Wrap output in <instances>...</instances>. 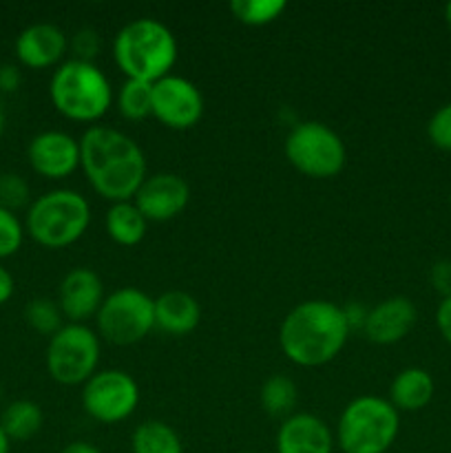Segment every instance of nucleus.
<instances>
[{"mask_svg":"<svg viewBox=\"0 0 451 453\" xmlns=\"http://www.w3.org/2000/svg\"><path fill=\"white\" fill-rule=\"evenodd\" d=\"M80 166L97 195L131 202L144 184L146 157L133 137L111 127H91L80 137Z\"/></svg>","mask_w":451,"mask_h":453,"instance_id":"f257e3e1","label":"nucleus"},{"mask_svg":"<svg viewBox=\"0 0 451 453\" xmlns=\"http://www.w3.org/2000/svg\"><path fill=\"white\" fill-rule=\"evenodd\" d=\"M349 332L352 330L340 305L323 299L303 301L283 319L279 345L294 365L318 367L339 357Z\"/></svg>","mask_w":451,"mask_h":453,"instance_id":"f03ea898","label":"nucleus"},{"mask_svg":"<svg viewBox=\"0 0 451 453\" xmlns=\"http://www.w3.org/2000/svg\"><path fill=\"white\" fill-rule=\"evenodd\" d=\"M113 58L126 80L155 84L171 75L177 62V40L164 22L137 18L118 31Z\"/></svg>","mask_w":451,"mask_h":453,"instance_id":"7ed1b4c3","label":"nucleus"},{"mask_svg":"<svg viewBox=\"0 0 451 453\" xmlns=\"http://www.w3.org/2000/svg\"><path fill=\"white\" fill-rule=\"evenodd\" d=\"M49 96L60 115L73 122H96L109 111L113 88L93 62L66 60L57 66L49 84Z\"/></svg>","mask_w":451,"mask_h":453,"instance_id":"20e7f679","label":"nucleus"},{"mask_svg":"<svg viewBox=\"0 0 451 453\" xmlns=\"http://www.w3.org/2000/svg\"><path fill=\"white\" fill-rule=\"evenodd\" d=\"M91 224V208L84 195L75 190H51L31 203L27 212V233L35 243L49 250L71 246L87 233Z\"/></svg>","mask_w":451,"mask_h":453,"instance_id":"39448f33","label":"nucleus"},{"mask_svg":"<svg viewBox=\"0 0 451 453\" xmlns=\"http://www.w3.org/2000/svg\"><path fill=\"white\" fill-rule=\"evenodd\" d=\"M401 414L380 396L348 403L336 425V442L343 453H387L396 442Z\"/></svg>","mask_w":451,"mask_h":453,"instance_id":"423d86ee","label":"nucleus"},{"mask_svg":"<svg viewBox=\"0 0 451 453\" xmlns=\"http://www.w3.org/2000/svg\"><path fill=\"white\" fill-rule=\"evenodd\" d=\"M286 157L292 166L314 180H330L345 168L348 149L336 131L323 122H301L287 133Z\"/></svg>","mask_w":451,"mask_h":453,"instance_id":"0eeeda50","label":"nucleus"},{"mask_svg":"<svg viewBox=\"0 0 451 453\" xmlns=\"http://www.w3.org/2000/svg\"><path fill=\"white\" fill-rule=\"evenodd\" d=\"M96 323L100 336L109 343H140L155 327V299L137 288H119L104 296Z\"/></svg>","mask_w":451,"mask_h":453,"instance_id":"6e6552de","label":"nucleus"},{"mask_svg":"<svg viewBox=\"0 0 451 453\" xmlns=\"http://www.w3.org/2000/svg\"><path fill=\"white\" fill-rule=\"evenodd\" d=\"M100 336L84 323H66L49 339L47 370L60 385H84L97 372Z\"/></svg>","mask_w":451,"mask_h":453,"instance_id":"1a4fd4ad","label":"nucleus"},{"mask_svg":"<svg viewBox=\"0 0 451 453\" xmlns=\"http://www.w3.org/2000/svg\"><path fill=\"white\" fill-rule=\"evenodd\" d=\"M140 403V388L135 379L122 370L96 372L84 383L82 407L93 420L115 425L126 420Z\"/></svg>","mask_w":451,"mask_h":453,"instance_id":"9d476101","label":"nucleus"},{"mask_svg":"<svg viewBox=\"0 0 451 453\" xmlns=\"http://www.w3.org/2000/svg\"><path fill=\"white\" fill-rule=\"evenodd\" d=\"M153 115L172 131H188L202 119L203 96L190 80L166 75L153 84Z\"/></svg>","mask_w":451,"mask_h":453,"instance_id":"9b49d317","label":"nucleus"},{"mask_svg":"<svg viewBox=\"0 0 451 453\" xmlns=\"http://www.w3.org/2000/svg\"><path fill=\"white\" fill-rule=\"evenodd\" d=\"M190 202V186L175 173H157L146 177L133 197L146 221H171L186 211Z\"/></svg>","mask_w":451,"mask_h":453,"instance_id":"f8f14e48","label":"nucleus"},{"mask_svg":"<svg viewBox=\"0 0 451 453\" xmlns=\"http://www.w3.org/2000/svg\"><path fill=\"white\" fill-rule=\"evenodd\" d=\"M27 157L40 177L65 180L80 166V140L69 133L44 131L29 142Z\"/></svg>","mask_w":451,"mask_h":453,"instance_id":"ddd939ff","label":"nucleus"},{"mask_svg":"<svg viewBox=\"0 0 451 453\" xmlns=\"http://www.w3.org/2000/svg\"><path fill=\"white\" fill-rule=\"evenodd\" d=\"M104 301V286L97 273L88 268H75L65 274L57 288V305L71 323H84L96 317Z\"/></svg>","mask_w":451,"mask_h":453,"instance_id":"4468645a","label":"nucleus"},{"mask_svg":"<svg viewBox=\"0 0 451 453\" xmlns=\"http://www.w3.org/2000/svg\"><path fill=\"white\" fill-rule=\"evenodd\" d=\"M418 310L407 296H389L371 310H367L365 332L367 339L376 345H394L405 339L416 326Z\"/></svg>","mask_w":451,"mask_h":453,"instance_id":"2eb2a0df","label":"nucleus"},{"mask_svg":"<svg viewBox=\"0 0 451 453\" xmlns=\"http://www.w3.org/2000/svg\"><path fill=\"white\" fill-rule=\"evenodd\" d=\"M69 40L60 27L51 22H35L20 31L16 40V56L29 69H47L62 60Z\"/></svg>","mask_w":451,"mask_h":453,"instance_id":"dca6fc26","label":"nucleus"},{"mask_svg":"<svg viewBox=\"0 0 451 453\" xmlns=\"http://www.w3.org/2000/svg\"><path fill=\"white\" fill-rule=\"evenodd\" d=\"M334 438L325 420L312 414H292L277 432V453H332Z\"/></svg>","mask_w":451,"mask_h":453,"instance_id":"f3484780","label":"nucleus"},{"mask_svg":"<svg viewBox=\"0 0 451 453\" xmlns=\"http://www.w3.org/2000/svg\"><path fill=\"white\" fill-rule=\"evenodd\" d=\"M202 310L188 292L171 290L155 299V327L168 336H186L199 326Z\"/></svg>","mask_w":451,"mask_h":453,"instance_id":"a211bd4d","label":"nucleus"},{"mask_svg":"<svg viewBox=\"0 0 451 453\" xmlns=\"http://www.w3.org/2000/svg\"><path fill=\"white\" fill-rule=\"evenodd\" d=\"M436 385L432 374L423 367H407L398 372L389 388V403L401 411H420L432 403Z\"/></svg>","mask_w":451,"mask_h":453,"instance_id":"6ab92c4d","label":"nucleus"},{"mask_svg":"<svg viewBox=\"0 0 451 453\" xmlns=\"http://www.w3.org/2000/svg\"><path fill=\"white\" fill-rule=\"evenodd\" d=\"M149 221L133 202H118L106 212V233L119 246H137L146 237Z\"/></svg>","mask_w":451,"mask_h":453,"instance_id":"aec40b11","label":"nucleus"},{"mask_svg":"<svg viewBox=\"0 0 451 453\" xmlns=\"http://www.w3.org/2000/svg\"><path fill=\"white\" fill-rule=\"evenodd\" d=\"M44 416L38 403L34 401H13L4 407L0 416V427L7 434L9 441L25 442L34 438L42 429Z\"/></svg>","mask_w":451,"mask_h":453,"instance_id":"412c9836","label":"nucleus"},{"mask_svg":"<svg viewBox=\"0 0 451 453\" xmlns=\"http://www.w3.org/2000/svg\"><path fill=\"white\" fill-rule=\"evenodd\" d=\"M133 453H184L181 438L177 436L171 425L162 420H146L133 432L131 436Z\"/></svg>","mask_w":451,"mask_h":453,"instance_id":"4be33fe9","label":"nucleus"},{"mask_svg":"<svg viewBox=\"0 0 451 453\" xmlns=\"http://www.w3.org/2000/svg\"><path fill=\"white\" fill-rule=\"evenodd\" d=\"M259 398L261 407L270 416H274V418H290L292 410L296 405V398H299V392H296L294 380L283 374H277L265 380Z\"/></svg>","mask_w":451,"mask_h":453,"instance_id":"5701e85b","label":"nucleus"},{"mask_svg":"<svg viewBox=\"0 0 451 453\" xmlns=\"http://www.w3.org/2000/svg\"><path fill=\"white\" fill-rule=\"evenodd\" d=\"M118 109L131 122H140L153 115V84L126 80L119 88Z\"/></svg>","mask_w":451,"mask_h":453,"instance_id":"b1692460","label":"nucleus"},{"mask_svg":"<svg viewBox=\"0 0 451 453\" xmlns=\"http://www.w3.org/2000/svg\"><path fill=\"white\" fill-rule=\"evenodd\" d=\"M286 0H233L230 12L239 22L248 27H264L283 16Z\"/></svg>","mask_w":451,"mask_h":453,"instance_id":"393cba45","label":"nucleus"},{"mask_svg":"<svg viewBox=\"0 0 451 453\" xmlns=\"http://www.w3.org/2000/svg\"><path fill=\"white\" fill-rule=\"evenodd\" d=\"M62 319H65V314H62L60 305L51 299H44V296H38L25 305L27 326L38 334L49 336V339L62 327Z\"/></svg>","mask_w":451,"mask_h":453,"instance_id":"a878e982","label":"nucleus"},{"mask_svg":"<svg viewBox=\"0 0 451 453\" xmlns=\"http://www.w3.org/2000/svg\"><path fill=\"white\" fill-rule=\"evenodd\" d=\"M29 184L16 173H3L0 175V206L7 211H18V208L29 203Z\"/></svg>","mask_w":451,"mask_h":453,"instance_id":"bb28decb","label":"nucleus"},{"mask_svg":"<svg viewBox=\"0 0 451 453\" xmlns=\"http://www.w3.org/2000/svg\"><path fill=\"white\" fill-rule=\"evenodd\" d=\"M22 237H25V230L18 217L0 206V259L16 255L22 246Z\"/></svg>","mask_w":451,"mask_h":453,"instance_id":"cd10ccee","label":"nucleus"},{"mask_svg":"<svg viewBox=\"0 0 451 453\" xmlns=\"http://www.w3.org/2000/svg\"><path fill=\"white\" fill-rule=\"evenodd\" d=\"M427 135L436 149L451 153V102L440 106L427 124Z\"/></svg>","mask_w":451,"mask_h":453,"instance_id":"c85d7f7f","label":"nucleus"},{"mask_svg":"<svg viewBox=\"0 0 451 453\" xmlns=\"http://www.w3.org/2000/svg\"><path fill=\"white\" fill-rule=\"evenodd\" d=\"M100 47H102L100 34H97L96 29H88V27L75 31L73 40H71V49H73L75 53V60L93 62V58L100 53Z\"/></svg>","mask_w":451,"mask_h":453,"instance_id":"c756f323","label":"nucleus"},{"mask_svg":"<svg viewBox=\"0 0 451 453\" xmlns=\"http://www.w3.org/2000/svg\"><path fill=\"white\" fill-rule=\"evenodd\" d=\"M429 281H432L433 290H436L442 299L451 296V261H436V264L432 265V273H429Z\"/></svg>","mask_w":451,"mask_h":453,"instance_id":"7c9ffc66","label":"nucleus"},{"mask_svg":"<svg viewBox=\"0 0 451 453\" xmlns=\"http://www.w3.org/2000/svg\"><path fill=\"white\" fill-rule=\"evenodd\" d=\"M436 326L438 332H440L442 339L451 345V296L440 301L436 310Z\"/></svg>","mask_w":451,"mask_h":453,"instance_id":"2f4dec72","label":"nucleus"},{"mask_svg":"<svg viewBox=\"0 0 451 453\" xmlns=\"http://www.w3.org/2000/svg\"><path fill=\"white\" fill-rule=\"evenodd\" d=\"M20 87V71L16 66L7 65L0 69V88L3 91H16Z\"/></svg>","mask_w":451,"mask_h":453,"instance_id":"473e14b6","label":"nucleus"},{"mask_svg":"<svg viewBox=\"0 0 451 453\" xmlns=\"http://www.w3.org/2000/svg\"><path fill=\"white\" fill-rule=\"evenodd\" d=\"M13 290H16V283H13L11 273L4 265H0V305H4L11 299Z\"/></svg>","mask_w":451,"mask_h":453,"instance_id":"72a5a7b5","label":"nucleus"},{"mask_svg":"<svg viewBox=\"0 0 451 453\" xmlns=\"http://www.w3.org/2000/svg\"><path fill=\"white\" fill-rule=\"evenodd\" d=\"M60 453H102V451L97 449L96 445H91V442L75 441V442H71V445H66Z\"/></svg>","mask_w":451,"mask_h":453,"instance_id":"f704fd0d","label":"nucleus"},{"mask_svg":"<svg viewBox=\"0 0 451 453\" xmlns=\"http://www.w3.org/2000/svg\"><path fill=\"white\" fill-rule=\"evenodd\" d=\"M9 447H11V441H9L7 434L0 427V453H9Z\"/></svg>","mask_w":451,"mask_h":453,"instance_id":"c9c22d12","label":"nucleus"},{"mask_svg":"<svg viewBox=\"0 0 451 453\" xmlns=\"http://www.w3.org/2000/svg\"><path fill=\"white\" fill-rule=\"evenodd\" d=\"M445 20H447V25L451 27V3L445 7Z\"/></svg>","mask_w":451,"mask_h":453,"instance_id":"e433bc0d","label":"nucleus"},{"mask_svg":"<svg viewBox=\"0 0 451 453\" xmlns=\"http://www.w3.org/2000/svg\"><path fill=\"white\" fill-rule=\"evenodd\" d=\"M3 131H4V115L3 111H0V137H3Z\"/></svg>","mask_w":451,"mask_h":453,"instance_id":"4c0bfd02","label":"nucleus"},{"mask_svg":"<svg viewBox=\"0 0 451 453\" xmlns=\"http://www.w3.org/2000/svg\"><path fill=\"white\" fill-rule=\"evenodd\" d=\"M0 398H3V388H0Z\"/></svg>","mask_w":451,"mask_h":453,"instance_id":"58836bf2","label":"nucleus"},{"mask_svg":"<svg viewBox=\"0 0 451 453\" xmlns=\"http://www.w3.org/2000/svg\"><path fill=\"white\" fill-rule=\"evenodd\" d=\"M449 203H451V202H449Z\"/></svg>","mask_w":451,"mask_h":453,"instance_id":"ea45409f","label":"nucleus"}]
</instances>
